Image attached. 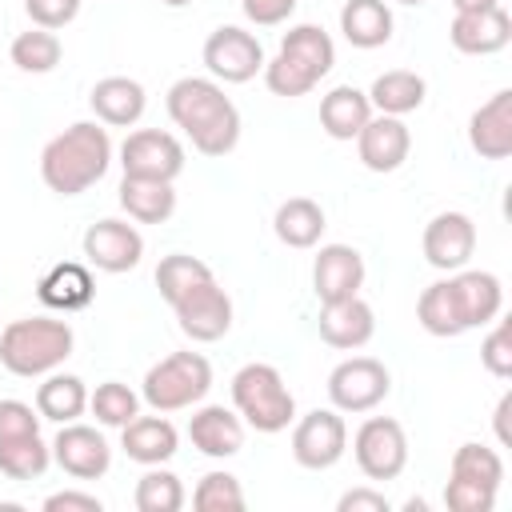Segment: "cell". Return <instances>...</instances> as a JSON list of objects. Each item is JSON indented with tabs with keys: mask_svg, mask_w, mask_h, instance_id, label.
<instances>
[{
	"mask_svg": "<svg viewBox=\"0 0 512 512\" xmlns=\"http://www.w3.org/2000/svg\"><path fill=\"white\" fill-rule=\"evenodd\" d=\"M212 384V364L200 352H172L160 364L148 368L144 376V400L156 412H172V408H188L196 404Z\"/></svg>",
	"mask_w": 512,
	"mask_h": 512,
	"instance_id": "5",
	"label": "cell"
},
{
	"mask_svg": "<svg viewBox=\"0 0 512 512\" xmlns=\"http://www.w3.org/2000/svg\"><path fill=\"white\" fill-rule=\"evenodd\" d=\"M456 4V12H476V8H492L496 0H452Z\"/></svg>",
	"mask_w": 512,
	"mask_h": 512,
	"instance_id": "49",
	"label": "cell"
},
{
	"mask_svg": "<svg viewBox=\"0 0 512 512\" xmlns=\"http://www.w3.org/2000/svg\"><path fill=\"white\" fill-rule=\"evenodd\" d=\"M120 204L128 208L132 220L140 224H160L172 216L176 208V192L172 180H140V176H124L120 180Z\"/></svg>",
	"mask_w": 512,
	"mask_h": 512,
	"instance_id": "25",
	"label": "cell"
},
{
	"mask_svg": "<svg viewBox=\"0 0 512 512\" xmlns=\"http://www.w3.org/2000/svg\"><path fill=\"white\" fill-rule=\"evenodd\" d=\"M88 404V392H84V380L80 376H48L36 392V412L48 416V420H76Z\"/></svg>",
	"mask_w": 512,
	"mask_h": 512,
	"instance_id": "32",
	"label": "cell"
},
{
	"mask_svg": "<svg viewBox=\"0 0 512 512\" xmlns=\"http://www.w3.org/2000/svg\"><path fill=\"white\" fill-rule=\"evenodd\" d=\"M276 236L288 244V248H312L324 232V208L308 196H292L276 208V220H272Z\"/></svg>",
	"mask_w": 512,
	"mask_h": 512,
	"instance_id": "28",
	"label": "cell"
},
{
	"mask_svg": "<svg viewBox=\"0 0 512 512\" xmlns=\"http://www.w3.org/2000/svg\"><path fill=\"white\" fill-rule=\"evenodd\" d=\"M472 248H476V228H472V220L464 212H440V216L428 220L424 256H428L432 268L452 272L472 256Z\"/></svg>",
	"mask_w": 512,
	"mask_h": 512,
	"instance_id": "14",
	"label": "cell"
},
{
	"mask_svg": "<svg viewBox=\"0 0 512 512\" xmlns=\"http://www.w3.org/2000/svg\"><path fill=\"white\" fill-rule=\"evenodd\" d=\"M264 80H268V88L276 92V96H304L312 84H316V76L308 72V68H300L292 56H276L268 68H264Z\"/></svg>",
	"mask_w": 512,
	"mask_h": 512,
	"instance_id": "40",
	"label": "cell"
},
{
	"mask_svg": "<svg viewBox=\"0 0 512 512\" xmlns=\"http://www.w3.org/2000/svg\"><path fill=\"white\" fill-rule=\"evenodd\" d=\"M364 284V256L348 244H324L316 264H312V288L320 300H340V296H356V288Z\"/></svg>",
	"mask_w": 512,
	"mask_h": 512,
	"instance_id": "16",
	"label": "cell"
},
{
	"mask_svg": "<svg viewBox=\"0 0 512 512\" xmlns=\"http://www.w3.org/2000/svg\"><path fill=\"white\" fill-rule=\"evenodd\" d=\"M232 400L240 416H248L252 428L260 432H280L292 420V392L284 388L280 372L272 364H244L232 376Z\"/></svg>",
	"mask_w": 512,
	"mask_h": 512,
	"instance_id": "4",
	"label": "cell"
},
{
	"mask_svg": "<svg viewBox=\"0 0 512 512\" xmlns=\"http://www.w3.org/2000/svg\"><path fill=\"white\" fill-rule=\"evenodd\" d=\"M356 464L368 480H392L404 472V460H408V440H404V428L400 420L392 416H372L360 424L356 432Z\"/></svg>",
	"mask_w": 512,
	"mask_h": 512,
	"instance_id": "6",
	"label": "cell"
},
{
	"mask_svg": "<svg viewBox=\"0 0 512 512\" xmlns=\"http://www.w3.org/2000/svg\"><path fill=\"white\" fill-rule=\"evenodd\" d=\"M184 504V488L172 472H148L136 484V508L140 512H176Z\"/></svg>",
	"mask_w": 512,
	"mask_h": 512,
	"instance_id": "38",
	"label": "cell"
},
{
	"mask_svg": "<svg viewBox=\"0 0 512 512\" xmlns=\"http://www.w3.org/2000/svg\"><path fill=\"white\" fill-rule=\"evenodd\" d=\"M168 116L192 136L204 156H224L240 140V112L236 104L200 76H184L168 88Z\"/></svg>",
	"mask_w": 512,
	"mask_h": 512,
	"instance_id": "1",
	"label": "cell"
},
{
	"mask_svg": "<svg viewBox=\"0 0 512 512\" xmlns=\"http://www.w3.org/2000/svg\"><path fill=\"white\" fill-rule=\"evenodd\" d=\"M140 252H144V240L124 220H96L84 232V256L96 268H104V272H128V268H136L140 264Z\"/></svg>",
	"mask_w": 512,
	"mask_h": 512,
	"instance_id": "12",
	"label": "cell"
},
{
	"mask_svg": "<svg viewBox=\"0 0 512 512\" xmlns=\"http://www.w3.org/2000/svg\"><path fill=\"white\" fill-rule=\"evenodd\" d=\"M172 308H176L184 336H192V340H220L232 328V300L216 280L192 284Z\"/></svg>",
	"mask_w": 512,
	"mask_h": 512,
	"instance_id": "9",
	"label": "cell"
},
{
	"mask_svg": "<svg viewBox=\"0 0 512 512\" xmlns=\"http://www.w3.org/2000/svg\"><path fill=\"white\" fill-rule=\"evenodd\" d=\"M88 100H92V112L104 124H116V128L136 124L140 112H144V88L136 80H128V76H104V80H96V88H92Z\"/></svg>",
	"mask_w": 512,
	"mask_h": 512,
	"instance_id": "21",
	"label": "cell"
},
{
	"mask_svg": "<svg viewBox=\"0 0 512 512\" xmlns=\"http://www.w3.org/2000/svg\"><path fill=\"white\" fill-rule=\"evenodd\" d=\"M344 440H348L344 420H340L336 412L316 408V412H308V416L296 424V432H292V456H296L304 468H328V464L340 460Z\"/></svg>",
	"mask_w": 512,
	"mask_h": 512,
	"instance_id": "11",
	"label": "cell"
},
{
	"mask_svg": "<svg viewBox=\"0 0 512 512\" xmlns=\"http://www.w3.org/2000/svg\"><path fill=\"white\" fill-rule=\"evenodd\" d=\"M368 116H372L368 96H364L360 88H352V84H340V88H332V92L320 100V124H324V132L336 136V140H352V136L368 124Z\"/></svg>",
	"mask_w": 512,
	"mask_h": 512,
	"instance_id": "24",
	"label": "cell"
},
{
	"mask_svg": "<svg viewBox=\"0 0 512 512\" xmlns=\"http://www.w3.org/2000/svg\"><path fill=\"white\" fill-rule=\"evenodd\" d=\"M452 288H456V300H460L468 328L496 320L504 292H500V280L492 272H460V276H452Z\"/></svg>",
	"mask_w": 512,
	"mask_h": 512,
	"instance_id": "27",
	"label": "cell"
},
{
	"mask_svg": "<svg viewBox=\"0 0 512 512\" xmlns=\"http://www.w3.org/2000/svg\"><path fill=\"white\" fill-rule=\"evenodd\" d=\"M200 280H212V268L204 264V260H196V256H188V252H172V256H164L160 264H156V288H160V296L168 300V304H176L192 284H200Z\"/></svg>",
	"mask_w": 512,
	"mask_h": 512,
	"instance_id": "33",
	"label": "cell"
},
{
	"mask_svg": "<svg viewBox=\"0 0 512 512\" xmlns=\"http://www.w3.org/2000/svg\"><path fill=\"white\" fill-rule=\"evenodd\" d=\"M88 404H92V412H96L100 424H120V428H124V424L136 416V392H132L128 384H120V380L100 384Z\"/></svg>",
	"mask_w": 512,
	"mask_h": 512,
	"instance_id": "39",
	"label": "cell"
},
{
	"mask_svg": "<svg viewBox=\"0 0 512 512\" xmlns=\"http://www.w3.org/2000/svg\"><path fill=\"white\" fill-rule=\"evenodd\" d=\"M44 512H100V500L88 492H52L44 500Z\"/></svg>",
	"mask_w": 512,
	"mask_h": 512,
	"instance_id": "45",
	"label": "cell"
},
{
	"mask_svg": "<svg viewBox=\"0 0 512 512\" xmlns=\"http://www.w3.org/2000/svg\"><path fill=\"white\" fill-rule=\"evenodd\" d=\"M164 4H176V8H180V4H188V0H164Z\"/></svg>",
	"mask_w": 512,
	"mask_h": 512,
	"instance_id": "51",
	"label": "cell"
},
{
	"mask_svg": "<svg viewBox=\"0 0 512 512\" xmlns=\"http://www.w3.org/2000/svg\"><path fill=\"white\" fill-rule=\"evenodd\" d=\"M12 64L24 72H52L60 64V40L52 28H28L12 40Z\"/></svg>",
	"mask_w": 512,
	"mask_h": 512,
	"instance_id": "34",
	"label": "cell"
},
{
	"mask_svg": "<svg viewBox=\"0 0 512 512\" xmlns=\"http://www.w3.org/2000/svg\"><path fill=\"white\" fill-rule=\"evenodd\" d=\"M108 156H112V140L100 124H72L44 144L40 176L52 192L76 196L108 172Z\"/></svg>",
	"mask_w": 512,
	"mask_h": 512,
	"instance_id": "2",
	"label": "cell"
},
{
	"mask_svg": "<svg viewBox=\"0 0 512 512\" xmlns=\"http://www.w3.org/2000/svg\"><path fill=\"white\" fill-rule=\"evenodd\" d=\"M36 292H40V300H44L48 308L72 312V308H84V304L92 300L96 284H92V272H88L84 264L64 260V264H52V268L40 276Z\"/></svg>",
	"mask_w": 512,
	"mask_h": 512,
	"instance_id": "22",
	"label": "cell"
},
{
	"mask_svg": "<svg viewBox=\"0 0 512 512\" xmlns=\"http://www.w3.org/2000/svg\"><path fill=\"white\" fill-rule=\"evenodd\" d=\"M192 504H196V512H240V508H244V492H240L236 476H228V472H208V476L196 484Z\"/></svg>",
	"mask_w": 512,
	"mask_h": 512,
	"instance_id": "37",
	"label": "cell"
},
{
	"mask_svg": "<svg viewBox=\"0 0 512 512\" xmlns=\"http://www.w3.org/2000/svg\"><path fill=\"white\" fill-rule=\"evenodd\" d=\"M204 64H208L212 76H220L228 84H244L264 64V48H260V40L252 32L228 24V28H216L204 40Z\"/></svg>",
	"mask_w": 512,
	"mask_h": 512,
	"instance_id": "10",
	"label": "cell"
},
{
	"mask_svg": "<svg viewBox=\"0 0 512 512\" xmlns=\"http://www.w3.org/2000/svg\"><path fill=\"white\" fill-rule=\"evenodd\" d=\"M356 148H360V160L372 168V172H396L404 160H408V128L396 120V116H368V124L356 132Z\"/></svg>",
	"mask_w": 512,
	"mask_h": 512,
	"instance_id": "17",
	"label": "cell"
},
{
	"mask_svg": "<svg viewBox=\"0 0 512 512\" xmlns=\"http://www.w3.org/2000/svg\"><path fill=\"white\" fill-rule=\"evenodd\" d=\"M416 320L432 332V336H460L468 324H464V312H460V300H456V288L452 280H440V284H428L416 300Z\"/></svg>",
	"mask_w": 512,
	"mask_h": 512,
	"instance_id": "29",
	"label": "cell"
},
{
	"mask_svg": "<svg viewBox=\"0 0 512 512\" xmlns=\"http://www.w3.org/2000/svg\"><path fill=\"white\" fill-rule=\"evenodd\" d=\"M36 432H40V416L24 400H0V444L20 440V436H36Z\"/></svg>",
	"mask_w": 512,
	"mask_h": 512,
	"instance_id": "43",
	"label": "cell"
},
{
	"mask_svg": "<svg viewBox=\"0 0 512 512\" xmlns=\"http://www.w3.org/2000/svg\"><path fill=\"white\" fill-rule=\"evenodd\" d=\"M340 32L356 48H380L392 36V12L384 0H348L340 8Z\"/></svg>",
	"mask_w": 512,
	"mask_h": 512,
	"instance_id": "23",
	"label": "cell"
},
{
	"mask_svg": "<svg viewBox=\"0 0 512 512\" xmlns=\"http://www.w3.org/2000/svg\"><path fill=\"white\" fill-rule=\"evenodd\" d=\"M52 452H56V464L68 476H76V480L104 476L108 472V460H112L108 440L96 428H88V424H64L60 436H56V444H52Z\"/></svg>",
	"mask_w": 512,
	"mask_h": 512,
	"instance_id": "13",
	"label": "cell"
},
{
	"mask_svg": "<svg viewBox=\"0 0 512 512\" xmlns=\"http://www.w3.org/2000/svg\"><path fill=\"white\" fill-rule=\"evenodd\" d=\"M24 8L36 28H64L80 12V0H24Z\"/></svg>",
	"mask_w": 512,
	"mask_h": 512,
	"instance_id": "44",
	"label": "cell"
},
{
	"mask_svg": "<svg viewBox=\"0 0 512 512\" xmlns=\"http://www.w3.org/2000/svg\"><path fill=\"white\" fill-rule=\"evenodd\" d=\"M480 360L492 376H512V320H500L488 332V340L480 348Z\"/></svg>",
	"mask_w": 512,
	"mask_h": 512,
	"instance_id": "42",
	"label": "cell"
},
{
	"mask_svg": "<svg viewBox=\"0 0 512 512\" xmlns=\"http://www.w3.org/2000/svg\"><path fill=\"white\" fill-rule=\"evenodd\" d=\"M72 352V328L52 316L12 320L0 332V364L16 376H40Z\"/></svg>",
	"mask_w": 512,
	"mask_h": 512,
	"instance_id": "3",
	"label": "cell"
},
{
	"mask_svg": "<svg viewBox=\"0 0 512 512\" xmlns=\"http://www.w3.org/2000/svg\"><path fill=\"white\" fill-rule=\"evenodd\" d=\"M280 52L292 56L300 68H308L316 80H320V76L332 68V60H336L332 36H328L324 28H316V24H296V28L280 40Z\"/></svg>",
	"mask_w": 512,
	"mask_h": 512,
	"instance_id": "31",
	"label": "cell"
},
{
	"mask_svg": "<svg viewBox=\"0 0 512 512\" xmlns=\"http://www.w3.org/2000/svg\"><path fill=\"white\" fill-rule=\"evenodd\" d=\"M468 140L484 160H504L512 152V92H496L472 112Z\"/></svg>",
	"mask_w": 512,
	"mask_h": 512,
	"instance_id": "18",
	"label": "cell"
},
{
	"mask_svg": "<svg viewBox=\"0 0 512 512\" xmlns=\"http://www.w3.org/2000/svg\"><path fill=\"white\" fill-rule=\"evenodd\" d=\"M404 4H424V0H404Z\"/></svg>",
	"mask_w": 512,
	"mask_h": 512,
	"instance_id": "52",
	"label": "cell"
},
{
	"mask_svg": "<svg viewBox=\"0 0 512 512\" xmlns=\"http://www.w3.org/2000/svg\"><path fill=\"white\" fill-rule=\"evenodd\" d=\"M372 328H376L372 308L360 296L324 300V308H320V336L332 348H360V344H368Z\"/></svg>",
	"mask_w": 512,
	"mask_h": 512,
	"instance_id": "19",
	"label": "cell"
},
{
	"mask_svg": "<svg viewBox=\"0 0 512 512\" xmlns=\"http://www.w3.org/2000/svg\"><path fill=\"white\" fill-rule=\"evenodd\" d=\"M492 500H496V488H484L476 480L452 476L448 488H444V504L452 512H492Z\"/></svg>",
	"mask_w": 512,
	"mask_h": 512,
	"instance_id": "41",
	"label": "cell"
},
{
	"mask_svg": "<svg viewBox=\"0 0 512 512\" xmlns=\"http://www.w3.org/2000/svg\"><path fill=\"white\" fill-rule=\"evenodd\" d=\"M452 476L476 480L484 488H496L504 480V460L492 448H484V444H460L456 456H452Z\"/></svg>",
	"mask_w": 512,
	"mask_h": 512,
	"instance_id": "36",
	"label": "cell"
},
{
	"mask_svg": "<svg viewBox=\"0 0 512 512\" xmlns=\"http://www.w3.org/2000/svg\"><path fill=\"white\" fill-rule=\"evenodd\" d=\"M292 8H296V0H244V12L256 24H280Z\"/></svg>",
	"mask_w": 512,
	"mask_h": 512,
	"instance_id": "47",
	"label": "cell"
},
{
	"mask_svg": "<svg viewBox=\"0 0 512 512\" xmlns=\"http://www.w3.org/2000/svg\"><path fill=\"white\" fill-rule=\"evenodd\" d=\"M452 44L468 56H488V52H500L508 40H512V20L500 4L492 8H476V12H456L452 28H448Z\"/></svg>",
	"mask_w": 512,
	"mask_h": 512,
	"instance_id": "15",
	"label": "cell"
},
{
	"mask_svg": "<svg viewBox=\"0 0 512 512\" xmlns=\"http://www.w3.org/2000/svg\"><path fill=\"white\" fill-rule=\"evenodd\" d=\"M404 508H408V512H424V508H428V504H424V500H416V496H412V500H408V504H404Z\"/></svg>",
	"mask_w": 512,
	"mask_h": 512,
	"instance_id": "50",
	"label": "cell"
},
{
	"mask_svg": "<svg viewBox=\"0 0 512 512\" xmlns=\"http://www.w3.org/2000/svg\"><path fill=\"white\" fill-rule=\"evenodd\" d=\"M124 452L140 464H160L176 452V428L164 416H132L124 424Z\"/></svg>",
	"mask_w": 512,
	"mask_h": 512,
	"instance_id": "26",
	"label": "cell"
},
{
	"mask_svg": "<svg viewBox=\"0 0 512 512\" xmlns=\"http://www.w3.org/2000/svg\"><path fill=\"white\" fill-rule=\"evenodd\" d=\"M336 508L340 512H388V500L380 492H372V488H352V492L340 496Z\"/></svg>",
	"mask_w": 512,
	"mask_h": 512,
	"instance_id": "46",
	"label": "cell"
},
{
	"mask_svg": "<svg viewBox=\"0 0 512 512\" xmlns=\"http://www.w3.org/2000/svg\"><path fill=\"white\" fill-rule=\"evenodd\" d=\"M188 436L204 456H232L244 444V424L224 404H208L188 420Z\"/></svg>",
	"mask_w": 512,
	"mask_h": 512,
	"instance_id": "20",
	"label": "cell"
},
{
	"mask_svg": "<svg viewBox=\"0 0 512 512\" xmlns=\"http://www.w3.org/2000/svg\"><path fill=\"white\" fill-rule=\"evenodd\" d=\"M372 104L384 112V116H404L412 108L424 104V76L408 72V68H392L384 76L372 80Z\"/></svg>",
	"mask_w": 512,
	"mask_h": 512,
	"instance_id": "30",
	"label": "cell"
},
{
	"mask_svg": "<svg viewBox=\"0 0 512 512\" xmlns=\"http://www.w3.org/2000/svg\"><path fill=\"white\" fill-rule=\"evenodd\" d=\"M48 468V448L36 436H20V440H4L0 444V472L12 476V480H28V476H40Z\"/></svg>",
	"mask_w": 512,
	"mask_h": 512,
	"instance_id": "35",
	"label": "cell"
},
{
	"mask_svg": "<svg viewBox=\"0 0 512 512\" xmlns=\"http://www.w3.org/2000/svg\"><path fill=\"white\" fill-rule=\"evenodd\" d=\"M508 416H512V396L504 392V396H500V404H496V436H500V444H508V440H512Z\"/></svg>",
	"mask_w": 512,
	"mask_h": 512,
	"instance_id": "48",
	"label": "cell"
},
{
	"mask_svg": "<svg viewBox=\"0 0 512 512\" xmlns=\"http://www.w3.org/2000/svg\"><path fill=\"white\" fill-rule=\"evenodd\" d=\"M120 164L124 176H140V180H172L184 168V148L172 132L160 128H140L124 140L120 148Z\"/></svg>",
	"mask_w": 512,
	"mask_h": 512,
	"instance_id": "8",
	"label": "cell"
},
{
	"mask_svg": "<svg viewBox=\"0 0 512 512\" xmlns=\"http://www.w3.org/2000/svg\"><path fill=\"white\" fill-rule=\"evenodd\" d=\"M328 396L344 412H368L388 396V368L372 356L340 360L328 376Z\"/></svg>",
	"mask_w": 512,
	"mask_h": 512,
	"instance_id": "7",
	"label": "cell"
}]
</instances>
